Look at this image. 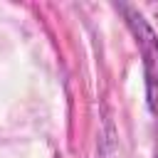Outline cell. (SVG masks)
I'll return each instance as SVG.
<instances>
[{"mask_svg": "<svg viewBox=\"0 0 158 158\" xmlns=\"http://www.w3.org/2000/svg\"><path fill=\"white\" fill-rule=\"evenodd\" d=\"M116 10L123 15L126 27L131 30L141 59H143V81H146V104L148 111L158 114V32L151 27V22L143 17L141 10H136L133 5L118 2Z\"/></svg>", "mask_w": 158, "mask_h": 158, "instance_id": "6da1fadb", "label": "cell"}, {"mask_svg": "<svg viewBox=\"0 0 158 158\" xmlns=\"http://www.w3.org/2000/svg\"><path fill=\"white\" fill-rule=\"evenodd\" d=\"M153 158H158V143H156V153H153Z\"/></svg>", "mask_w": 158, "mask_h": 158, "instance_id": "7a4b0ae2", "label": "cell"}]
</instances>
